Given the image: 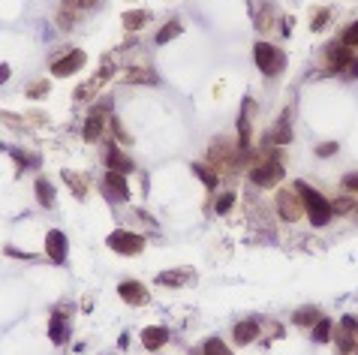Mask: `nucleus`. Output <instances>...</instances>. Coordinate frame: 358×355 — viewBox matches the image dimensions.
Instances as JSON below:
<instances>
[{
  "mask_svg": "<svg viewBox=\"0 0 358 355\" xmlns=\"http://www.w3.org/2000/svg\"><path fill=\"white\" fill-rule=\"evenodd\" d=\"M295 190H298V196H301L304 211H307V217H310L313 226H326V223L331 220V214H335V208H331V202L319 193V190L307 187V184H301V181L295 184Z\"/></svg>",
  "mask_w": 358,
  "mask_h": 355,
  "instance_id": "f257e3e1",
  "label": "nucleus"
},
{
  "mask_svg": "<svg viewBox=\"0 0 358 355\" xmlns=\"http://www.w3.org/2000/svg\"><path fill=\"white\" fill-rule=\"evenodd\" d=\"M253 57H256V67H259L262 76H280L283 67H286V54L271 43H256Z\"/></svg>",
  "mask_w": 358,
  "mask_h": 355,
  "instance_id": "f03ea898",
  "label": "nucleus"
},
{
  "mask_svg": "<svg viewBox=\"0 0 358 355\" xmlns=\"http://www.w3.org/2000/svg\"><path fill=\"white\" fill-rule=\"evenodd\" d=\"M99 190L103 196L115 205L121 202H130V184H127V175H118V172H106V178L99 181Z\"/></svg>",
  "mask_w": 358,
  "mask_h": 355,
  "instance_id": "7ed1b4c3",
  "label": "nucleus"
},
{
  "mask_svg": "<svg viewBox=\"0 0 358 355\" xmlns=\"http://www.w3.org/2000/svg\"><path fill=\"white\" fill-rule=\"evenodd\" d=\"M109 247L121 256H139L141 250H145V238L132 235V232H127V229H115V232L109 235Z\"/></svg>",
  "mask_w": 358,
  "mask_h": 355,
  "instance_id": "20e7f679",
  "label": "nucleus"
},
{
  "mask_svg": "<svg viewBox=\"0 0 358 355\" xmlns=\"http://www.w3.org/2000/svg\"><path fill=\"white\" fill-rule=\"evenodd\" d=\"M277 211L286 223H295L298 217H301L304 202H301V196H298V190H280L277 193Z\"/></svg>",
  "mask_w": 358,
  "mask_h": 355,
  "instance_id": "39448f33",
  "label": "nucleus"
},
{
  "mask_svg": "<svg viewBox=\"0 0 358 355\" xmlns=\"http://www.w3.org/2000/svg\"><path fill=\"white\" fill-rule=\"evenodd\" d=\"M81 67H85V52H81V48H72V52H66L63 57H54L52 61V72L57 79L72 76V72H79Z\"/></svg>",
  "mask_w": 358,
  "mask_h": 355,
  "instance_id": "423d86ee",
  "label": "nucleus"
},
{
  "mask_svg": "<svg viewBox=\"0 0 358 355\" xmlns=\"http://www.w3.org/2000/svg\"><path fill=\"white\" fill-rule=\"evenodd\" d=\"M280 178H283L280 163H262V166H256L250 172V181H253L256 187H274V184H280Z\"/></svg>",
  "mask_w": 358,
  "mask_h": 355,
  "instance_id": "0eeeda50",
  "label": "nucleus"
},
{
  "mask_svg": "<svg viewBox=\"0 0 358 355\" xmlns=\"http://www.w3.org/2000/svg\"><path fill=\"white\" fill-rule=\"evenodd\" d=\"M66 235L63 232H57V229H52V232L46 235V256L54 262V265H63L66 262Z\"/></svg>",
  "mask_w": 358,
  "mask_h": 355,
  "instance_id": "6e6552de",
  "label": "nucleus"
},
{
  "mask_svg": "<svg viewBox=\"0 0 358 355\" xmlns=\"http://www.w3.org/2000/svg\"><path fill=\"white\" fill-rule=\"evenodd\" d=\"M355 61V54L349 52V45H344V43H335L328 48V70L331 72H344V70H349V63Z\"/></svg>",
  "mask_w": 358,
  "mask_h": 355,
  "instance_id": "1a4fd4ad",
  "label": "nucleus"
},
{
  "mask_svg": "<svg viewBox=\"0 0 358 355\" xmlns=\"http://www.w3.org/2000/svg\"><path fill=\"white\" fill-rule=\"evenodd\" d=\"M106 166H109V172H118V175H130V172L136 169V166H132V160L121 151L118 145H109V154H106Z\"/></svg>",
  "mask_w": 358,
  "mask_h": 355,
  "instance_id": "9d476101",
  "label": "nucleus"
},
{
  "mask_svg": "<svg viewBox=\"0 0 358 355\" xmlns=\"http://www.w3.org/2000/svg\"><path fill=\"white\" fill-rule=\"evenodd\" d=\"M118 292H121L123 301L132 304V307H141V304L148 301V289L141 286V283H136V280H127V283H121Z\"/></svg>",
  "mask_w": 358,
  "mask_h": 355,
  "instance_id": "9b49d317",
  "label": "nucleus"
},
{
  "mask_svg": "<svg viewBox=\"0 0 358 355\" xmlns=\"http://www.w3.org/2000/svg\"><path fill=\"white\" fill-rule=\"evenodd\" d=\"M268 142H274V145H289L292 142V121H289V112L280 114L277 127L268 133Z\"/></svg>",
  "mask_w": 358,
  "mask_h": 355,
  "instance_id": "f8f14e48",
  "label": "nucleus"
},
{
  "mask_svg": "<svg viewBox=\"0 0 358 355\" xmlns=\"http://www.w3.org/2000/svg\"><path fill=\"white\" fill-rule=\"evenodd\" d=\"M141 343H145V349H160V346L169 343V328L163 325H151L141 332Z\"/></svg>",
  "mask_w": 358,
  "mask_h": 355,
  "instance_id": "ddd939ff",
  "label": "nucleus"
},
{
  "mask_svg": "<svg viewBox=\"0 0 358 355\" xmlns=\"http://www.w3.org/2000/svg\"><path fill=\"white\" fill-rule=\"evenodd\" d=\"M193 280V268H178V271H163L160 277H157V283L160 286H184Z\"/></svg>",
  "mask_w": 358,
  "mask_h": 355,
  "instance_id": "4468645a",
  "label": "nucleus"
},
{
  "mask_svg": "<svg viewBox=\"0 0 358 355\" xmlns=\"http://www.w3.org/2000/svg\"><path fill=\"white\" fill-rule=\"evenodd\" d=\"M259 337V322H253V319H244V322H238L235 325V343H250V341H256Z\"/></svg>",
  "mask_w": 358,
  "mask_h": 355,
  "instance_id": "2eb2a0df",
  "label": "nucleus"
},
{
  "mask_svg": "<svg viewBox=\"0 0 358 355\" xmlns=\"http://www.w3.org/2000/svg\"><path fill=\"white\" fill-rule=\"evenodd\" d=\"M103 130H106V118H103V112H90V118L85 121V139L88 142H97L99 136H103Z\"/></svg>",
  "mask_w": 358,
  "mask_h": 355,
  "instance_id": "dca6fc26",
  "label": "nucleus"
},
{
  "mask_svg": "<svg viewBox=\"0 0 358 355\" xmlns=\"http://www.w3.org/2000/svg\"><path fill=\"white\" fill-rule=\"evenodd\" d=\"M253 112H256L253 100H244V112H241V118H238V136H241V148H247V142H250V118H253Z\"/></svg>",
  "mask_w": 358,
  "mask_h": 355,
  "instance_id": "f3484780",
  "label": "nucleus"
},
{
  "mask_svg": "<svg viewBox=\"0 0 358 355\" xmlns=\"http://www.w3.org/2000/svg\"><path fill=\"white\" fill-rule=\"evenodd\" d=\"M33 190H37V199L43 208H54V187L48 178H37V184H33Z\"/></svg>",
  "mask_w": 358,
  "mask_h": 355,
  "instance_id": "a211bd4d",
  "label": "nucleus"
},
{
  "mask_svg": "<svg viewBox=\"0 0 358 355\" xmlns=\"http://www.w3.org/2000/svg\"><path fill=\"white\" fill-rule=\"evenodd\" d=\"M48 337H52L54 343H63L66 337H70V328H66L63 316H52V325H48Z\"/></svg>",
  "mask_w": 358,
  "mask_h": 355,
  "instance_id": "6ab92c4d",
  "label": "nucleus"
},
{
  "mask_svg": "<svg viewBox=\"0 0 358 355\" xmlns=\"http://www.w3.org/2000/svg\"><path fill=\"white\" fill-rule=\"evenodd\" d=\"M127 81H132V85H157V76L151 70H130Z\"/></svg>",
  "mask_w": 358,
  "mask_h": 355,
  "instance_id": "aec40b11",
  "label": "nucleus"
},
{
  "mask_svg": "<svg viewBox=\"0 0 358 355\" xmlns=\"http://www.w3.org/2000/svg\"><path fill=\"white\" fill-rule=\"evenodd\" d=\"M292 322H295V325H313V322H319V310H316V307H304V310H295Z\"/></svg>",
  "mask_w": 358,
  "mask_h": 355,
  "instance_id": "412c9836",
  "label": "nucleus"
},
{
  "mask_svg": "<svg viewBox=\"0 0 358 355\" xmlns=\"http://www.w3.org/2000/svg\"><path fill=\"white\" fill-rule=\"evenodd\" d=\"M181 34V21H169L166 24V28L160 30V34H157V45H166V43H172L175 37Z\"/></svg>",
  "mask_w": 358,
  "mask_h": 355,
  "instance_id": "4be33fe9",
  "label": "nucleus"
},
{
  "mask_svg": "<svg viewBox=\"0 0 358 355\" xmlns=\"http://www.w3.org/2000/svg\"><path fill=\"white\" fill-rule=\"evenodd\" d=\"M202 352H205V355H232V349H229V346L220 341V337H208Z\"/></svg>",
  "mask_w": 358,
  "mask_h": 355,
  "instance_id": "5701e85b",
  "label": "nucleus"
},
{
  "mask_svg": "<svg viewBox=\"0 0 358 355\" xmlns=\"http://www.w3.org/2000/svg\"><path fill=\"white\" fill-rule=\"evenodd\" d=\"M145 19H148V12H141V10H132V12H127V15H123V28H127V30H139L141 24H145Z\"/></svg>",
  "mask_w": 358,
  "mask_h": 355,
  "instance_id": "b1692460",
  "label": "nucleus"
},
{
  "mask_svg": "<svg viewBox=\"0 0 358 355\" xmlns=\"http://www.w3.org/2000/svg\"><path fill=\"white\" fill-rule=\"evenodd\" d=\"M66 184H70V190L79 196V199H85V181H81V175H72V172H63Z\"/></svg>",
  "mask_w": 358,
  "mask_h": 355,
  "instance_id": "393cba45",
  "label": "nucleus"
},
{
  "mask_svg": "<svg viewBox=\"0 0 358 355\" xmlns=\"http://www.w3.org/2000/svg\"><path fill=\"white\" fill-rule=\"evenodd\" d=\"M328 337H331V322L328 319H319V322H316V328H313V341L316 343H326Z\"/></svg>",
  "mask_w": 358,
  "mask_h": 355,
  "instance_id": "a878e982",
  "label": "nucleus"
},
{
  "mask_svg": "<svg viewBox=\"0 0 358 355\" xmlns=\"http://www.w3.org/2000/svg\"><path fill=\"white\" fill-rule=\"evenodd\" d=\"M193 172H196L199 178H202V184H205L208 190H214V187H217V175H214V172L208 169V166H199V163H196V166H193Z\"/></svg>",
  "mask_w": 358,
  "mask_h": 355,
  "instance_id": "bb28decb",
  "label": "nucleus"
},
{
  "mask_svg": "<svg viewBox=\"0 0 358 355\" xmlns=\"http://www.w3.org/2000/svg\"><path fill=\"white\" fill-rule=\"evenodd\" d=\"M340 43L349 45V48L358 45V21H355V24H349V28L344 30V37H340Z\"/></svg>",
  "mask_w": 358,
  "mask_h": 355,
  "instance_id": "cd10ccee",
  "label": "nucleus"
},
{
  "mask_svg": "<svg viewBox=\"0 0 358 355\" xmlns=\"http://www.w3.org/2000/svg\"><path fill=\"white\" fill-rule=\"evenodd\" d=\"M232 202H235V193H223L220 199H217V214H229Z\"/></svg>",
  "mask_w": 358,
  "mask_h": 355,
  "instance_id": "c85d7f7f",
  "label": "nucleus"
},
{
  "mask_svg": "<svg viewBox=\"0 0 358 355\" xmlns=\"http://www.w3.org/2000/svg\"><path fill=\"white\" fill-rule=\"evenodd\" d=\"M46 94H48V81H39V85L28 88V97H30V100H39V97H46Z\"/></svg>",
  "mask_w": 358,
  "mask_h": 355,
  "instance_id": "c756f323",
  "label": "nucleus"
},
{
  "mask_svg": "<svg viewBox=\"0 0 358 355\" xmlns=\"http://www.w3.org/2000/svg\"><path fill=\"white\" fill-rule=\"evenodd\" d=\"M326 21H328V10H319V12L313 15V21H310V30H319Z\"/></svg>",
  "mask_w": 358,
  "mask_h": 355,
  "instance_id": "7c9ffc66",
  "label": "nucleus"
},
{
  "mask_svg": "<svg viewBox=\"0 0 358 355\" xmlns=\"http://www.w3.org/2000/svg\"><path fill=\"white\" fill-rule=\"evenodd\" d=\"M335 151H337V142H326V145L316 148V156H331Z\"/></svg>",
  "mask_w": 358,
  "mask_h": 355,
  "instance_id": "2f4dec72",
  "label": "nucleus"
},
{
  "mask_svg": "<svg viewBox=\"0 0 358 355\" xmlns=\"http://www.w3.org/2000/svg\"><path fill=\"white\" fill-rule=\"evenodd\" d=\"M331 208L340 211V214H346V211H352V199H337V202H331Z\"/></svg>",
  "mask_w": 358,
  "mask_h": 355,
  "instance_id": "473e14b6",
  "label": "nucleus"
},
{
  "mask_svg": "<svg viewBox=\"0 0 358 355\" xmlns=\"http://www.w3.org/2000/svg\"><path fill=\"white\" fill-rule=\"evenodd\" d=\"M112 130H115V136H118V142H130V136H127V130L121 127V121H112Z\"/></svg>",
  "mask_w": 358,
  "mask_h": 355,
  "instance_id": "72a5a7b5",
  "label": "nucleus"
},
{
  "mask_svg": "<svg viewBox=\"0 0 358 355\" xmlns=\"http://www.w3.org/2000/svg\"><path fill=\"white\" fill-rule=\"evenodd\" d=\"M344 187H346V190H352V193H358V172H352V175H346V178H344Z\"/></svg>",
  "mask_w": 358,
  "mask_h": 355,
  "instance_id": "f704fd0d",
  "label": "nucleus"
},
{
  "mask_svg": "<svg viewBox=\"0 0 358 355\" xmlns=\"http://www.w3.org/2000/svg\"><path fill=\"white\" fill-rule=\"evenodd\" d=\"M346 76H352V79L358 76V61H352V63H349V70H346Z\"/></svg>",
  "mask_w": 358,
  "mask_h": 355,
  "instance_id": "c9c22d12",
  "label": "nucleus"
},
{
  "mask_svg": "<svg viewBox=\"0 0 358 355\" xmlns=\"http://www.w3.org/2000/svg\"><path fill=\"white\" fill-rule=\"evenodd\" d=\"M118 346H121V349H127V346H130V334H121V341H118Z\"/></svg>",
  "mask_w": 358,
  "mask_h": 355,
  "instance_id": "e433bc0d",
  "label": "nucleus"
}]
</instances>
